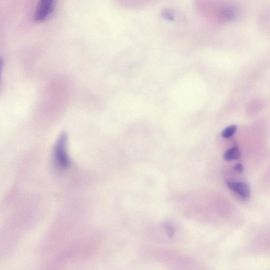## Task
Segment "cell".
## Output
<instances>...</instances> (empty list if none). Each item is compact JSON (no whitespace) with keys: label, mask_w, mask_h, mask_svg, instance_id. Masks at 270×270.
<instances>
[{"label":"cell","mask_w":270,"mask_h":270,"mask_svg":"<svg viewBox=\"0 0 270 270\" xmlns=\"http://www.w3.org/2000/svg\"><path fill=\"white\" fill-rule=\"evenodd\" d=\"M162 17L168 20H171L174 18L173 12L169 10H164L162 12Z\"/></svg>","instance_id":"cell-6"},{"label":"cell","mask_w":270,"mask_h":270,"mask_svg":"<svg viewBox=\"0 0 270 270\" xmlns=\"http://www.w3.org/2000/svg\"><path fill=\"white\" fill-rule=\"evenodd\" d=\"M4 65V61L3 59L0 57V78H1V73L3 69V67Z\"/></svg>","instance_id":"cell-8"},{"label":"cell","mask_w":270,"mask_h":270,"mask_svg":"<svg viewBox=\"0 0 270 270\" xmlns=\"http://www.w3.org/2000/svg\"><path fill=\"white\" fill-rule=\"evenodd\" d=\"M55 8L54 0H42L36 10L35 20L36 22L45 20L52 14Z\"/></svg>","instance_id":"cell-2"},{"label":"cell","mask_w":270,"mask_h":270,"mask_svg":"<svg viewBox=\"0 0 270 270\" xmlns=\"http://www.w3.org/2000/svg\"><path fill=\"white\" fill-rule=\"evenodd\" d=\"M227 185L232 192L244 200L250 197L251 191L249 186L245 183L234 181H227Z\"/></svg>","instance_id":"cell-3"},{"label":"cell","mask_w":270,"mask_h":270,"mask_svg":"<svg viewBox=\"0 0 270 270\" xmlns=\"http://www.w3.org/2000/svg\"><path fill=\"white\" fill-rule=\"evenodd\" d=\"M237 129V126L236 125H230L222 131L221 135L224 138H230L234 135Z\"/></svg>","instance_id":"cell-5"},{"label":"cell","mask_w":270,"mask_h":270,"mask_svg":"<svg viewBox=\"0 0 270 270\" xmlns=\"http://www.w3.org/2000/svg\"><path fill=\"white\" fill-rule=\"evenodd\" d=\"M234 169L237 172L242 173L243 172L244 167L241 163H238L235 165Z\"/></svg>","instance_id":"cell-7"},{"label":"cell","mask_w":270,"mask_h":270,"mask_svg":"<svg viewBox=\"0 0 270 270\" xmlns=\"http://www.w3.org/2000/svg\"><path fill=\"white\" fill-rule=\"evenodd\" d=\"M67 136L62 133L59 137L54 149V160L56 166L65 170L70 166V160L67 152Z\"/></svg>","instance_id":"cell-1"},{"label":"cell","mask_w":270,"mask_h":270,"mask_svg":"<svg viewBox=\"0 0 270 270\" xmlns=\"http://www.w3.org/2000/svg\"><path fill=\"white\" fill-rule=\"evenodd\" d=\"M240 157V151L236 146L233 147L227 151L224 156V160L227 162L239 160Z\"/></svg>","instance_id":"cell-4"}]
</instances>
